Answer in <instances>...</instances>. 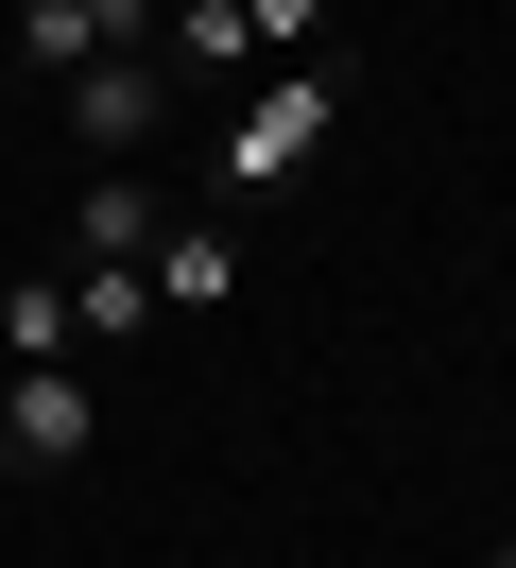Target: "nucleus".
Masks as SVG:
<instances>
[{
    "label": "nucleus",
    "mask_w": 516,
    "mask_h": 568,
    "mask_svg": "<svg viewBox=\"0 0 516 568\" xmlns=\"http://www.w3.org/2000/svg\"><path fill=\"white\" fill-rule=\"evenodd\" d=\"M0 121H18V52H0Z\"/></svg>",
    "instance_id": "11"
},
{
    "label": "nucleus",
    "mask_w": 516,
    "mask_h": 568,
    "mask_svg": "<svg viewBox=\"0 0 516 568\" xmlns=\"http://www.w3.org/2000/svg\"><path fill=\"white\" fill-rule=\"evenodd\" d=\"M155 173H138V155H87V207H69V258H155Z\"/></svg>",
    "instance_id": "6"
},
{
    "label": "nucleus",
    "mask_w": 516,
    "mask_h": 568,
    "mask_svg": "<svg viewBox=\"0 0 516 568\" xmlns=\"http://www.w3.org/2000/svg\"><path fill=\"white\" fill-rule=\"evenodd\" d=\"M0 362H87V311H69V276H18V293H0Z\"/></svg>",
    "instance_id": "8"
},
{
    "label": "nucleus",
    "mask_w": 516,
    "mask_h": 568,
    "mask_svg": "<svg viewBox=\"0 0 516 568\" xmlns=\"http://www.w3.org/2000/svg\"><path fill=\"white\" fill-rule=\"evenodd\" d=\"M344 104H362V87H344V52H275L259 87H224V139H206V190H224V207L293 190L310 155L344 139Z\"/></svg>",
    "instance_id": "1"
},
{
    "label": "nucleus",
    "mask_w": 516,
    "mask_h": 568,
    "mask_svg": "<svg viewBox=\"0 0 516 568\" xmlns=\"http://www.w3.org/2000/svg\"><path fill=\"white\" fill-rule=\"evenodd\" d=\"M52 104H69V139H87V155H138V139L172 121V52H87Z\"/></svg>",
    "instance_id": "4"
},
{
    "label": "nucleus",
    "mask_w": 516,
    "mask_h": 568,
    "mask_svg": "<svg viewBox=\"0 0 516 568\" xmlns=\"http://www.w3.org/2000/svg\"><path fill=\"white\" fill-rule=\"evenodd\" d=\"M241 36H259V70L275 52H327V0H241Z\"/></svg>",
    "instance_id": "10"
},
{
    "label": "nucleus",
    "mask_w": 516,
    "mask_h": 568,
    "mask_svg": "<svg viewBox=\"0 0 516 568\" xmlns=\"http://www.w3.org/2000/svg\"><path fill=\"white\" fill-rule=\"evenodd\" d=\"M138 276H155V327H172V311H241V293H259V258H241V224H224V207H172Z\"/></svg>",
    "instance_id": "5"
},
{
    "label": "nucleus",
    "mask_w": 516,
    "mask_h": 568,
    "mask_svg": "<svg viewBox=\"0 0 516 568\" xmlns=\"http://www.w3.org/2000/svg\"><path fill=\"white\" fill-rule=\"evenodd\" d=\"M155 18H172V0H18L0 52H18V87H69L87 52H155Z\"/></svg>",
    "instance_id": "3"
},
{
    "label": "nucleus",
    "mask_w": 516,
    "mask_h": 568,
    "mask_svg": "<svg viewBox=\"0 0 516 568\" xmlns=\"http://www.w3.org/2000/svg\"><path fill=\"white\" fill-rule=\"evenodd\" d=\"M155 52H172V87H259V36H241V0H172V18H155Z\"/></svg>",
    "instance_id": "7"
},
{
    "label": "nucleus",
    "mask_w": 516,
    "mask_h": 568,
    "mask_svg": "<svg viewBox=\"0 0 516 568\" xmlns=\"http://www.w3.org/2000/svg\"><path fill=\"white\" fill-rule=\"evenodd\" d=\"M69 311H87V345H138L155 327V276L138 258H69Z\"/></svg>",
    "instance_id": "9"
},
{
    "label": "nucleus",
    "mask_w": 516,
    "mask_h": 568,
    "mask_svg": "<svg viewBox=\"0 0 516 568\" xmlns=\"http://www.w3.org/2000/svg\"><path fill=\"white\" fill-rule=\"evenodd\" d=\"M103 448V379L87 362H0V483H69Z\"/></svg>",
    "instance_id": "2"
}]
</instances>
